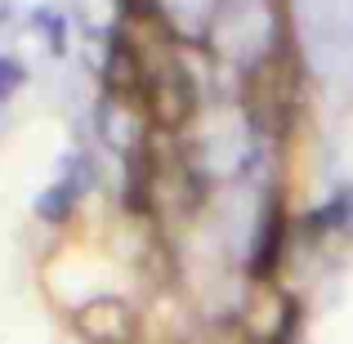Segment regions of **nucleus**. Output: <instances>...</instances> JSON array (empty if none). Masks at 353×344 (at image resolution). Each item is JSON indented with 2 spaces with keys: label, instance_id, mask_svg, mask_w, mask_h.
I'll use <instances>...</instances> for the list:
<instances>
[{
  "label": "nucleus",
  "instance_id": "f257e3e1",
  "mask_svg": "<svg viewBox=\"0 0 353 344\" xmlns=\"http://www.w3.org/2000/svg\"><path fill=\"white\" fill-rule=\"evenodd\" d=\"M72 327L85 344H134L139 340V313L121 295H94L72 313Z\"/></svg>",
  "mask_w": 353,
  "mask_h": 344
},
{
  "label": "nucleus",
  "instance_id": "f03ea898",
  "mask_svg": "<svg viewBox=\"0 0 353 344\" xmlns=\"http://www.w3.org/2000/svg\"><path fill=\"white\" fill-rule=\"evenodd\" d=\"M143 103H148V117H152L157 125L179 130L183 121L192 117V108H197V90H192L188 72H183L179 63H165L161 72H152V77L143 81Z\"/></svg>",
  "mask_w": 353,
  "mask_h": 344
},
{
  "label": "nucleus",
  "instance_id": "7ed1b4c3",
  "mask_svg": "<svg viewBox=\"0 0 353 344\" xmlns=\"http://www.w3.org/2000/svg\"><path fill=\"white\" fill-rule=\"evenodd\" d=\"M295 304L286 295H259L246 309V340L250 344H291Z\"/></svg>",
  "mask_w": 353,
  "mask_h": 344
},
{
  "label": "nucleus",
  "instance_id": "20e7f679",
  "mask_svg": "<svg viewBox=\"0 0 353 344\" xmlns=\"http://www.w3.org/2000/svg\"><path fill=\"white\" fill-rule=\"evenodd\" d=\"M286 232H291V224H286V210H282V201H268V210H264V228H259V246H255V255H250V273L255 277H273L277 273V264H282V246H286Z\"/></svg>",
  "mask_w": 353,
  "mask_h": 344
},
{
  "label": "nucleus",
  "instance_id": "39448f33",
  "mask_svg": "<svg viewBox=\"0 0 353 344\" xmlns=\"http://www.w3.org/2000/svg\"><path fill=\"white\" fill-rule=\"evenodd\" d=\"M103 81L112 94H130V90H143L148 72H143V59H139V50L130 41H117L108 45V68H103Z\"/></svg>",
  "mask_w": 353,
  "mask_h": 344
},
{
  "label": "nucleus",
  "instance_id": "423d86ee",
  "mask_svg": "<svg viewBox=\"0 0 353 344\" xmlns=\"http://www.w3.org/2000/svg\"><path fill=\"white\" fill-rule=\"evenodd\" d=\"M77 197H81V188L72 179H63V183H54V188H45L41 197H36V215H41L45 224H68L72 210H77Z\"/></svg>",
  "mask_w": 353,
  "mask_h": 344
},
{
  "label": "nucleus",
  "instance_id": "0eeeda50",
  "mask_svg": "<svg viewBox=\"0 0 353 344\" xmlns=\"http://www.w3.org/2000/svg\"><path fill=\"white\" fill-rule=\"evenodd\" d=\"M23 85H27L23 63H18V59H9V54H0V103H5V99H14Z\"/></svg>",
  "mask_w": 353,
  "mask_h": 344
},
{
  "label": "nucleus",
  "instance_id": "6e6552de",
  "mask_svg": "<svg viewBox=\"0 0 353 344\" xmlns=\"http://www.w3.org/2000/svg\"><path fill=\"white\" fill-rule=\"evenodd\" d=\"M36 27H45V32H50L54 54H63V23L54 18V9H36Z\"/></svg>",
  "mask_w": 353,
  "mask_h": 344
},
{
  "label": "nucleus",
  "instance_id": "1a4fd4ad",
  "mask_svg": "<svg viewBox=\"0 0 353 344\" xmlns=\"http://www.w3.org/2000/svg\"><path fill=\"white\" fill-rule=\"evenodd\" d=\"M336 210H340V228H349V232H353V188L336 192Z\"/></svg>",
  "mask_w": 353,
  "mask_h": 344
},
{
  "label": "nucleus",
  "instance_id": "9d476101",
  "mask_svg": "<svg viewBox=\"0 0 353 344\" xmlns=\"http://www.w3.org/2000/svg\"><path fill=\"white\" fill-rule=\"evenodd\" d=\"M0 18H5V5H0Z\"/></svg>",
  "mask_w": 353,
  "mask_h": 344
}]
</instances>
